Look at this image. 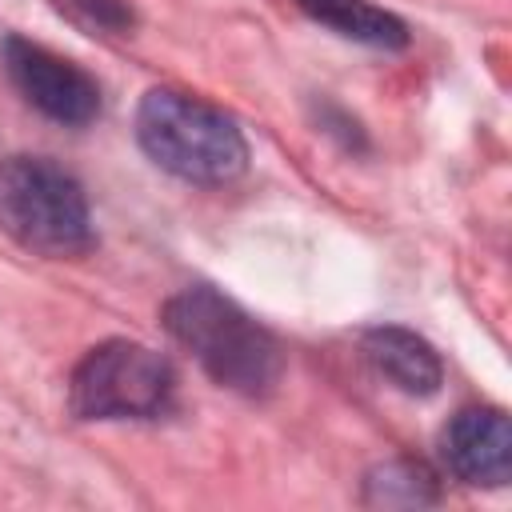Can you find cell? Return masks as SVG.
<instances>
[{
	"instance_id": "cell-1",
	"label": "cell",
	"mask_w": 512,
	"mask_h": 512,
	"mask_svg": "<svg viewBox=\"0 0 512 512\" xmlns=\"http://www.w3.org/2000/svg\"><path fill=\"white\" fill-rule=\"evenodd\" d=\"M164 328L216 384L232 392L264 396L284 372L276 336L208 284L176 292L164 304Z\"/></svg>"
},
{
	"instance_id": "cell-2",
	"label": "cell",
	"mask_w": 512,
	"mask_h": 512,
	"mask_svg": "<svg viewBox=\"0 0 512 512\" xmlns=\"http://www.w3.org/2000/svg\"><path fill=\"white\" fill-rule=\"evenodd\" d=\"M136 140L164 172L188 184H232L248 168V144L236 120L176 88H152L140 100Z\"/></svg>"
},
{
	"instance_id": "cell-3",
	"label": "cell",
	"mask_w": 512,
	"mask_h": 512,
	"mask_svg": "<svg viewBox=\"0 0 512 512\" xmlns=\"http://www.w3.org/2000/svg\"><path fill=\"white\" fill-rule=\"evenodd\" d=\"M0 228L40 256H84L92 236L88 196L72 172L44 156L0 160Z\"/></svg>"
},
{
	"instance_id": "cell-4",
	"label": "cell",
	"mask_w": 512,
	"mask_h": 512,
	"mask_svg": "<svg viewBox=\"0 0 512 512\" xmlns=\"http://www.w3.org/2000/svg\"><path fill=\"white\" fill-rule=\"evenodd\" d=\"M176 372L168 356L136 340L96 344L72 372L68 404L80 420H152L172 408Z\"/></svg>"
},
{
	"instance_id": "cell-5",
	"label": "cell",
	"mask_w": 512,
	"mask_h": 512,
	"mask_svg": "<svg viewBox=\"0 0 512 512\" xmlns=\"http://www.w3.org/2000/svg\"><path fill=\"white\" fill-rule=\"evenodd\" d=\"M4 72L20 88V96L44 112L56 124H88L100 116V84L72 60L48 52L44 44H32L24 36H8L0 44Z\"/></svg>"
},
{
	"instance_id": "cell-6",
	"label": "cell",
	"mask_w": 512,
	"mask_h": 512,
	"mask_svg": "<svg viewBox=\"0 0 512 512\" xmlns=\"http://www.w3.org/2000/svg\"><path fill=\"white\" fill-rule=\"evenodd\" d=\"M440 460L476 488H504L512 480V428L500 408H464L440 432Z\"/></svg>"
},
{
	"instance_id": "cell-7",
	"label": "cell",
	"mask_w": 512,
	"mask_h": 512,
	"mask_svg": "<svg viewBox=\"0 0 512 512\" xmlns=\"http://www.w3.org/2000/svg\"><path fill=\"white\" fill-rule=\"evenodd\" d=\"M364 356L368 364L400 392L408 396H432L444 380V364L436 356V348L408 332V328H396V324H380V328H368L364 332Z\"/></svg>"
},
{
	"instance_id": "cell-8",
	"label": "cell",
	"mask_w": 512,
	"mask_h": 512,
	"mask_svg": "<svg viewBox=\"0 0 512 512\" xmlns=\"http://www.w3.org/2000/svg\"><path fill=\"white\" fill-rule=\"evenodd\" d=\"M296 8L356 44H372V48H404L408 44L404 20H396L392 12H384L368 0H296Z\"/></svg>"
},
{
	"instance_id": "cell-9",
	"label": "cell",
	"mask_w": 512,
	"mask_h": 512,
	"mask_svg": "<svg viewBox=\"0 0 512 512\" xmlns=\"http://www.w3.org/2000/svg\"><path fill=\"white\" fill-rule=\"evenodd\" d=\"M436 496H440L436 476L416 460H388L364 476V504L420 508V504H436Z\"/></svg>"
},
{
	"instance_id": "cell-10",
	"label": "cell",
	"mask_w": 512,
	"mask_h": 512,
	"mask_svg": "<svg viewBox=\"0 0 512 512\" xmlns=\"http://www.w3.org/2000/svg\"><path fill=\"white\" fill-rule=\"evenodd\" d=\"M76 8H80L96 28H112V32H120V28L132 24V12H128L124 0H76Z\"/></svg>"
}]
</instances>
